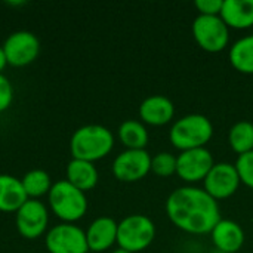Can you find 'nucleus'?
Segmentation results:
<instances>
[{
    "label": "nucleus",
    "mask_w": 253,
    "mask_h": 253,
    "mask_svg": "<svg viewBox=\"0 0 253 253\" xmlns=\"http://www.w3.org/2000/svg\"><path fill=\"white\" fill-rule=\"evenodd\" d=\"M228 144L234 153L243 156L253 151V123L252 122H237L231 126L228 132Z\"/></svg>",
    "instance_id": "21"
},
{
    "label": "nucleus",
    "mask_w": 253,
    "mask_h": 253,
    "mask_svg": "<svg viewBox=\"0 0 253 253\" xmlns=\"http://www.w3.org/2000/svg\"><path fill=\"white\" fill-rule=\"evenodd\" d=\"M211 234L216 249L224 253H237L245 245L243 228L231 219H221Z\"/></svg>",
    "instance_id": "15"
},
{
    "label": "nucleus",
    "mask_w": 253,
    "mask_h": 253,
    "mask_svg": "<svg viewBox=\"0 0 253 253\" xmlns=\"http://www.w3.org/2000/svg\"><path fill=\"white\" fill-rule=\"evenodd\" d=\"M156 237V225L145 215H130L119 222L117 245L130 253L145 251Z\"/></svg>",
    "instance_id": "5"
},
{
    "label": "nucleus",
    "mask_w": 253,
    "mask_h": 253,
    "mask_svg": "<svg viewBox=\"0 0 253 253\" xmlns=\"http://www.w3.org/2000/svg\"><path fill=\"white\" fill-rule=\"evenodd\" d=\"M119 138L126 150H145L148 144V130L138 120H126L119 126Z\"/></svg>",
    "instance_id": "19"
},
{
    "label": "nucleus",
    "mask_w": 253,
    "mask_h": 253,
    "mask_svg": "<svg viewBox=\"0 0 253 253\" xmlns=\"http://www.w3.org/2000/svg\"><path fill=\"white\" fill-rule=\"evenodd\" d=\"M28 200L21 179L12 175H0V212H18Z\"/></svg>",
    "instance_id": "17"
},
{
    "label": "nucleus",
    "mask_w": 253,
    "mask_h": 253,
    "mask_svg": "<svg viewBox=\"0 0 253 253\" xmlns=\"http://www.w3.org/2000/svg\"><path fill=\"white\" fill-rule=\"evenodd\" d=\"M203 182L205 191L216 202L231 197L242 184L236 165L227 162L215 163Z\"/></svg>",
    "instance_id": "9"
},
{
    "label": "nucleus",
    "mask_w": 253,
    "mask_h": 253,
    "mask_svg": "<svg viewBox=\"0 0 253 253\" xmlns=\"http://www.w3.org/2000/svg\"><path fill=\"white\" fill-rule=\"evenodd\" d=\"M46 249L49 253H87L86 231L74 224L62 222L50 228L46 234Z\"/></svg>",
    "instance_id": "7"
},
{
    "label": "nucleus",
    "mask_w": 253,
    "mask_h": 253,
    "mask_svg": "<svg viewBox=\"0 0 253 253\" xmlns=\"http://www.w3.org/2000/svg\"><path fill=\"white\" fill-rule=\"evenodd\" d=\"M47 200L50 211L67 224L82 219L87 211V199L84 193L71 185L67 179L58 181L52 185Z\"/></svg>",
    "instance_id": "4"
},
{
    "label": "nucleus",
    "mask_w": 253,
    "mask_h": 253,
    "mask_svg": "<svg viewBox=\"0 0 253 253\" xmlns=\"http://www.w3.org/2000/svg\"><path fill=\"white\" fill-rule=\"evenodd\" d=\"M175 116L173 102L163 95H153L145 98L139 105V117L142 123L150 126H165Z\"/></svg>",
    "instance_id": "13"
},
{
    "label": "nucleus",
    "mask_w": 253,
    "mask_h": 253,
    "mask_svg": "<svg viewBox=\"0 0 253 253\" xmlns=\"http://www.w3.org/2000/svg\"><path fill=\"white\" fill-rule=\"evenodd\" d=\"M7 65V59H6V55H4V50H3V46H0V74L1 71L4 70V67Z\"/></svg>",
    "instance_id": "27"
},
{
    "label": "nucleus",
    "mask_w": 253,
    "mask_h": 253,
    "mask_svg": "<svg viewBox=\"0 0 253 253\" xmlns=\"http://www.w3.org/2000/svg\"><path fill=\"white\" fill-rule=\"evenodd\" d=\"M230 62L239 73L253 74V36L239 39L230 47Z\"/></svg>",
    "instance_id": "20"
},
{
    "label": "nucleus",
    "mask_w": 253,
    "mask_h": 253,
    "mask_svg": "<svg viewBox=\"0 0 253 253\" xmlns=\"http://www.w3.org/2000/svg\"><path fill=\"white\" fill-rule=\"evenodd\" d=\"M151 172L160 178H169L176 173V157L170 153H159L151 157Z\"/></svg>",
    "instance_id": "23"
},
{
    "label": "nucleus",
    "mask_w": 253,
    "mask_h": 253,
    "mask_svg": "<svg viewBox=\"0 0 253 253\" xmlns=\"http://www.w3.org/2000/svg\"><path fill=\"white\" fill-rule=\"evenodd\" d=\"M98 170L90 162L73 159L67 166V181L83 193L93 190L98 184Z\"/></svg>",
    "instance_id": "18"
},
{
    "label": "nucleus",
    "mask_w": 253,
    "mask_h": 253,
    "mask_svg": "<svg viewBox=\"0 0 253 253\" xmlns=\"http://www.w3.org/2000/svg\"><path fill=\"white\" fill-rule=\"evenodd\" d=\"M224 0H197L194 3L196 9L199 10V15L205 16H219L222 10Z\"/></svg>",
    "instance_id": "25"
},
{
    "label": "nucleus",
    "mask_w": 253,
    "mask_h": 253,
    "mask_svg": "<svg viewBox=\"0 0 253 253\" xmlns=\"http://www.w3.org/2000/svg\"><path fill=\"white\" fill-rule=\"evenodd\" d=\"M213 165V156L206 147L181 151V154L176 157V175L182 181L194 184L205 181Z\"/></svg>",
    "instance_id": "11"
},
{
    "label": "nucleus",
    "mask_w": 253,
    "mask_h": 253,
    "mask_svg": "<svg viewBox=\"0 0 253 253\" xmlns=\"http://www.w3.org/2000/svg\"><path fill=\"white\" fill-rule=\"evenodd\" d=\"M113 253H130V252H127V251H125V249H120V248H119V249H116Z\"/></svg>",
    "instance_id": "28"
},
{
    "label": "nucleus",
    "mask_w": 253,
    "mask_h": 253,
    "mask_svg": "<svg viewBox=\"0 0 253 253\" xmlns=\"http://www.w3.org/2000/svg\"><path fill=\"white\" fill-rule=\"evenodd\" d=\"M13 99V87L9 79L0 74V113L6 111Z\"/></svg>",
    "instance_id": "26"
},
{
    "label": "nucleus",
    "mask_w": 253,
    "mask_h": 253,
    "mask_svg": "<svg viewBox=\"0 0 253 253\" xmlns=\"http://www.w3.org/2000/svg\"><path fill=\"white\" fill-rule=\"evenodd\" d=\"M213 136V125L205 114H188L176 120L169 132L170 142L181 151L205 148Z\"/></svg>",
    "instance_id": "3"
},
{
    "label": "nucleus",
    "mask_w": 253,
    "mask_h": 253,
    "mask_svg": "<svg viewBox=\"0 0 253 253\" xmlns=\"http://www.w3.org/2000/svg\"><path fill=\"white\" fill-rule=\"evenodd\" d=\"M151 172V156L147 150H126L113 162V175L122 182H136Z\"/></svg>",
    "instance_id": "8"
},
{
    "label": "nucleus",
    "mask_w": 253,
    "mask_h": 253,
    "mask_svg": "<svg viewBox=\"0 0 253 253\" xmlns=\"http://www.w3.org/2000/svg\"><path fill=\"white\" fill-rule=\"evenodd\" d=\"M193 36L203 50L218 53L228 46L230 28L221 16L199 15L193 22Z\"/></svg>",
    "instance_id": "6"
},
{
    "label": "nucleus",
    "mask_w": 253,
    "mask_h": 253,
    "mask_svg": "<svg viewBox=\"0 0 253 253\" xmlns=\"http://www.w3.org/2000/svg\"><path fill=\"white\" fill-rule=\"evenodd\" d=\"M219 16L228 28H251L253 27V0H224Z\"/></svg>",
    "instance_id": "16"
},
{
    "label": "nucleus",
    "mask_w": 253,
    "mask_h": 253,
    "mask_svg": "<svg viewBox=\"0 0 253 253\" xmlns=\"http://www.w3.org/2000/svg\"><path fill=\"white\" fill-rule=\"evenodd\" d=\"M236 169L239 172L242 184L253 190V151L239 156L236 162Z\"/></svg>",
    "instance_id": "24"
},
{
    "label": "nucleus",
    "mask_w": 253,
    "mask_h": 253,
    "mask_svg": "<svg viewBox=\"0 0 253 253\" xmlns=\"http://www.w3.org/2000/svg\"><path fill=\"white\" fill-rule=\"evenodd\" d=\"M166 213L175 227L190 234L211 233L221 221L218 202L197 187H181L170 193Z\"/></svg>",
    "instance_id": "1"
},
{
    "label": "nucleus",
    "mask_w": 253,
    "mask_h": 253,
    "mask_svg": "<svg viewBox=\"0 0 253 253\" xmlns=\"http://www.w3.org/2000/svg\"><path fill=\"white\" fill-rule=\"evenodd\" d=\"M47 222H49V212L46 206L36 199H28L18 209L15 218L18 233L28 240H34L43 236V233L47 228Z\"/></svg>",
    "instance_id": "12"
},
{
    "label": "nucleus",
    "mask_w": 253,
    "mask_h": 253,
    "mask_svg": "<svg viewBox=\"0 0 253 253\" xmlns=\"http://www.w3.org/2000/svg\"><path fill=\"white\" fill-rule=\"evenodd\" d=\"M117 227L119 224L108 216L96 218L86 231V240L89 251L105 252L114 243H117Z\"/></svg>",
    "instance_id": "14"
},
{
    "label": "nucleus",
    "mask_w": 253,
    "mask_h": 253,
    "mask_svg": "<svg viewBox=\"0 0 253 253\" xmlns=\"http://www.w3.org/2000/svg\"><path fill=\"white\" fill-rule=\"evenodd\" d=\"M3 50H4L7 64L13 67H25L39 56L40 42L34 33L21 30V31L12 33L4 40Z\"/></svg>",
    "instance_id": "10"
},
{
    "label": "nucleus",
    "mask_w": 253,
    "mask_h": 253,
    "mask_svg": "<svg viewBox=\"0 0 253 253\" xmlns=\"http://www.w3.org/2000/svg\"><path fill=\"white\" fill-rule=\"evenodd\" d=\"M114 136L111 130L101 125H86L79 127L70 139V151L73 159L84 162H96L111 153Z\"/></svg>",
    "instance_id": "2"
},
{
    "label": "nucleus",
    "mask_w": 253,
    "mask_h": 253,
    "mask_svg": "<svg viewBox=\"0 0 253 253\" xmlns=\"http://www.w3.org/2000/svg\"><path fill=\"white\" fill-rule=\"evenodd\" d=\"M22 187L28 196V199H39L44 194H49L52 184H50V176L47 172L42 169H33L24 175L21 179Z\"/></svg>",
    "instance_id": "22"
}]
</instances>
